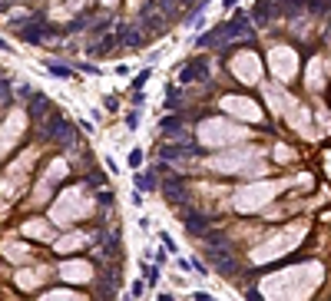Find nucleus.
Returning a JSON list of instances; mask_svg holds the SVG:
<instances>
[{
    "mask_svg": "<svg viewBox=\"0 0 331 301\" xmlns=\"http://www.w3.org/2000/svg\"><path fill=\"white\" fill-rule=\"evenodd\" d=\"M93 212V205H89V195L83 189H66L60 199L53 202V209H50V219L56 225H70L77 222V219H86Z\"/></svg>",
    "mask_w": 331,
    "mask_h": 301,
    "instance_id": "obj_1",
    "label": "nucleus"
},
{
    "mask_svg": "<svg viewBox=\"0 0 331 301\" xmlns=\"http://www.w3.org/2000/svg\"><path fill=\"white\" fill-rule=\"evenodd\" d=\"M248 139V129L232 119H206L199 126V143L202 146H235Z\"/></svg>",
    "mask_w": 331,
    "mask_h": 301,
    "instance_id": "obj_2",
    "label": "nucleus"
},
{
    "mask_svg": "<svg viewBox=\"0 0 331 301\" xmlns=\"http://www.w3.org/2000/svg\"><path fill=\"white\" fill-rule=\"evenodd\" d=\"M206 166L215 169V172H245V176L262 172L258 169V149H232V152L206 159Z\"/></svg>",
    "mask_w": 331,
    "mask_h": 301,
    "instance_id": "obj_3",
    "label": "nucleus"
},
{
    "mask_svg": "<svg viewBox=\"0 0 331 301\" xmlns=\"http://www.w3.org/2000/svg\"><path fill=\"white\" fill-rule=\"evenodd\" d=\"M278 189H282L278 182H252V186H242V189L235 192V209H239V212H255V209H262Z\"/></svg>",
    "mask_w": 331,
    "mask_h": 301,
    "instance_id": "obj_4",
    "label": "nucleus"
},
{
    "mask_svg": "<svg viewBox=\"0 0 331 301\" xmlns=\"http://www.w3.org/2000/svg\"><path fill=\"white\" fill-rule=\"evenodd\" d=\"M268 67H272V73H275L282 83H288V79L295 76L298 70V56L291 46H272V53H268Z\"/></svg>",
    "mask_w": 331,
    "mask_h": 301,
    "instance_id": "obj_5",
    "label": "nucleus"
},
{
    "mask_svg": "<svg viewBox=\"0 0 331 301\" xmlns=\"http://www.w3.org/2000/svg\"><path fill=\"white\" fill-rule=\"evenodd\" d=\"M23 126H27V113L23 110H13L10 116H7V123L0 126V159L10 152L13 146H17V139H20Z\"/></svg>",
    "mask_w": 331,
    "mask_h": 301,
    "instance_id": "obj_6",
    "label": "nucleus"
},
{
    "mask_svg": "<svg viewBox=\"0 0 331 301\" xmlns=\"http://www.w3.org/2000/svg\"><path fill=\"white\" fill-rule=\"evenodd\" d=\"M295 242H298V228H295V232L288 228L285 235H278V238H272V242H265V245L255 248V252H252V262H258V265H262V262H272V258H278L285 248H291Z\"/></svg>",
    "mask_w": 331,
    "mask_h": 301,
    "instance_id": "obj_7",
    "label": "nucleus"
},
{
    "mask_svg": "<svg viewBox=\"0 0 331 301\" xmlns=\"http://www.w3.org/2000/svg\"><path fill=\"white\" fill-rule=\"evenodd\" d=\"M222 110L229 116H235V119H245V123H258L262 119V110L252 100H245V96H222Z\"/></svg>",
    "mask_w": 331,
    "mask_h": 301,
    "instance_id": "obj_8",
    "label": "nucleus"
},
{
    "mask_svg": "<svg viewBox=\"0 0 331 301\" xmlns=\"http://www.w3.org/2000/svg\"><path fill=\"white\" fill-rule=\"evenodd\" d=\"M232 73L242 79V83H258V73H262V60L255 53H248V50H242V53L232 60Z\"/></svg>",
    "mask_w": 331,
    "mask_h": 301,
    "instance_id": "obj_9",
    "label": "nucleus"
},
{
    "mask_svg": "<svg viewBox=\"0 0 331 301\" xmlns=\"http://www.w3.org/2000/svg\"><path fill=\"white\" fill-rule=\"evenodd\" d=\"M33 159H37V152H33V149H27V152H23V156L10 166V172H7V182H3V192H7V195H17V192H20V186H23L20 176L33 166Z\"/></svg>",
    "mask_w": 331,
    "mask_h": 301,
    "instance_id": "obj_10",
    "label": "nucleus"
},
{
    "mask_svg": "<svg viewBox=\"0 0 331 301\" xmlns=\"http://www.w3.org/2000/svg\"><path fill=\"white\" fill-rule=\"evenodd\" d=\"M60 275L73 285H86L93 278V265L89 262H66V265H60Z\"/></svg>",
    "mask_w": 331,
    "mask_h": 301,
    "instance_id": "obj_11",
    "label": "nucleus"
},
{
    "mask_svg": "<svg viewBox=\"0 0 331 301\" xmlns=\"http://www.w3.org/2000/svg\"><path fill=\"white\" fill-rule=\"evenodd\" d=\"M63 176H66V162H63V159H53V162L46 166V176H43V186H40V192H37V199H46V189L56 186Z\"/></svg>",
    "mask_w": 331,
    "mask_h": 301,
    "instance_id": "obj_12",
    "label": "nucleus"
},
{
    "mask_svg": "<svg viewBox=\"0 0 331 301\" xmlns=\"http://www.w3.org/2000/svg\"><path fill=\"white\" fill-rule=\"evenodd\" d=\"M23 232L30 235V238H40V242H50V238H53L50 222H40V219H30V222L23 225Z\"/></svg>",
    "mask_w": 331,
    "mask_h": 301,
    "instance_id": "obj_13",
    "label": "nucleus"
},
{
    "mask_svg": "<svg viewBox=\"0 0 331 301\" xmlns=\"http://www.w3.org/2000/svg\"><path fill=\"white\" fill-rule=\"evenodd\" d=\"M265 96H268V106H272V110H275V113H285L288 110V96H285V93H282V89H275V86H265ZM288 113H291V110H288Z\"/></svg>",
    "mask_w": 331,
    "mask_h": 301,
    "instance_id": "obj_14",
    "label": "nucleus"
},
{
    "mask_svg": "<svg viewBox=\"0 0 331 301\" xmlns=\"http://www.w3.org/2000/svg\"><path fill=\"white\" fill-rule=\"evenodd\" d=\"M43 278H46V271H20V275H17V285H20L23 291H33Z\"/></svg>",
    "mask_w": 331,
    "mask_h": 301,
    "instance_id": "obj_15",
    "label": "nucleus"
},
{
    "mask_svg": "<svg viewBox=\"0 0 331 301\" xmlns=\"http://www.w3.org/2000/svg\"><path fill=\"white\" fill-rule=\"evenodd\" d=\"M3 255L10 258V262H17V265H23V262H30V252L23 245H17V242H10V245H3Z\"/></svg>",
    "mask_w": 331,
    "mask_h": 301,
    "instance_id": "obj_16",
    "label": "nucleus"
},
{
    "mask_svg": "<svg viewBox=\"0 0 331 301\" xmlns=\"http://www.w3.org/2000/svg\"><path fill=\"white\" fill-rule=\"evenodd\" d=\"M83 242H86V235H66V238H60V242H53V248L56 252H73V248H80L83 245Z\"/></svg>",
    "mask_w": 331,
    "mask_h": 301,
    "instance_id": "obj_17",
    "label": "nucleus"
},
{
    "mask_svg": "<svg viewBox=\"0 0 331 301\" xmlns=\"http://www.w3.org/2000/svg\"><path fill=\"white\" fill-rule=\"evenodd\" d=\"M40 301H83V298L73 295V291H50V295H43Z\"/></svg>",
    "mask_w": 331,
    "mask_h": 301,
    "instance_id": "obj_18",
    "label": "nucleus"
},
{
    "mask_svg": "<svg viewBox=\"0 0 331 301\" xmlns=\"http://www.w3.org/2000/svg\"><path fill=\"white\" fill-rule=\"evenodd\" d=\"M308 73H311V76H308V86H311V89H318L321 83H325V76H321V63H318V60L311 63V70H308Z\"/></svg>",
    "mask_w": 331,
    "mask_h": 301,
    "instance_id": "obj_19",
    "label": "nucleus"
},
{
    "mask_svg": "<svg viewBox=\"0 0 331 301\" xmlns=\"http://www.w3.org/2000/svg\"><path fill=\"white\" fill-rule=\"evenodd\" d=\"M275 159H278V162H288V149H285V146H278V149H275Z\"/></svg>",
    "mask_w": 331,
    "mask_h": 301,
    "instance_id": "obj_20",
    "label": "nucleus"
},
{
    "mask_svg": "<svg viewBox=\"0 0 331 301\" xmlns=\"http://www.w3.org/2000/svg\"><path fill=\"white\" fill-rule=\"evenodd\" d=\"M70 3H73V7H86L89 0H70Z\"/></svg>",
    "mask_w": 331,
    "mask_h": 301,
    "instance_id": "obj_21",
    "label": "nucleus"
},
{
    "mask_svg": "<svg viewBox=\"0 0 331 301\" xmlns=\"http://www.w3.org/2000/svg\"><path fill=\"white\" fill-rule=\"evenodd\" d=\"M103 3H106V7H113V3H116V0H103Z\"/></svg>",
    "mask_w": 331,
    "mask_h": 301,
    "instance_id": "obj_22",
    "label": "nucleus"
}]
</instances>
